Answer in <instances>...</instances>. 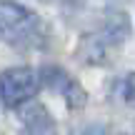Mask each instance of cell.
Listing matches in <instances>:
<instances>
[{
  "label": "cell",
  "instance_id": "1",
  "mask_svg": "<svg viewBox=\"0 0 135 135\" xmlns=\"http://www.w3.org/2000/svg\"><path fill=\"white\" fill-rule=\"evenodd\" d=\"M43 23L15 0H0V38L13 43L15 48H28L40 43Z\"/></svg>",
  "mask_w": 135,
  "mask_h": 135
},
{
  "label": "cell",
  "instance_id": "2",
  "mask_svg": "<svg viewBox=\"0 0 135 135\" xmlns=\"http://www.w3.org/2000/svg\"><path fill=\"white\" fill-rule=\"evenodd\" d=\"M38 88H40V75L28 65L8 68L0 73V100L8 108H18L33 100Z\"/></svg>",
  "mask_w": 135,
  "mask_h": 135
},
{
  "label": "cell",
  "instance_id": "3",
  "mask_svg": "<svg viewBox=\"0 0 135 135\" xmlns=\"http://www.w3.org/2000/svg\"><path fill=\"white\" fill-rule=\"evenodd\" d=\"M40 83H43L45 88H50L53 93L63 95L65 105L70 108V110L85 108L88 93L83 90V85L68 70H63V68H58V65H45V68H40Z\"/></svg>",
  "mask_w": 135,
  "mask_h": 135
},
{
  "label": "cell",
  "instance_id": "4",
  "mask_svg": "<svg viewBox=\"0 0 135 135\" xmlns=\"http://www.w3.org/2000/svg\"><path fill=\"white\" fill-rule=\"evenodd\" d=\"M98 35H100L110 48L113 45H120L123 40L130 35V18H128L123 10H108L103 23H100Z\"/></svg>",
  "mask_w": 135,
  "mask_h": 135
},
{
  "label": "cell",
  "instance_id": "5",
  "mask_svg": "<svg viewBox=\"0 0 135 135\" xmlns=\"http://www.w3.org/2000/svg\"><path fill=\"white\" fill-rule=\"evenodd\" d=\"M20 120H23V130L25 135H58L55 120L50 118V113L43 105H28L20 113Z\"/></svg>",
  "mask_w": 135,
  "mask_h": 135
},
{
  "label": "cell",
  "instance_id": "6",
  "mask_svg": "<svg viewBox=\"0 0 135 135\" xmlns=\"http://www.w3.org/2000/svg\"><path fill=\"white\" fill-rule=\"evenodd\" d=\"M110 45L100 38L98 33H90L80 40V48H78V55H80L85 63H105V53Z\"/></svg>",
  "mask_w": 135,
  "mask_h": 135
},
{
  "label": "cell",
  "instance_id": "7",
  "mask_svg": "<svg viewBox=\"0 0 135 135\" xmlns=\"http://www.w3.org/2000/svg\"><path fill=\"white\" fill-rule=\"evenodd\" d=\"M118 95L125 105L135 108V70H130L120 83H118Z\"/></svg>",
  "mask_w": 135,
  "mask_h": 135
},
{
  "label": "cell",
  "instance_id": "8",
  "mask_svg": "<svg viewBox=\"0 0 135 135\" xmlns=\"http://www.w3.org/2000/svg\"><path fill=\"white\" fill-rule=\"evenodd\" d=\"M80 135H108V130L103 125H85L80 130Z\"/></svg>",
  "mask_w": 135,
  "mask_h": 135
},
{
  "label": "cell",
  "instance_id": "9",
  "mask_svg": "<svg viewBox=\"0 0 135 135\" xmlns=\"http://www.w3.org/2000/svg\"><path fill=\"white\" fill-rule=\"evenodd\" d=\"M60 3H80V0H60Z\"/></svg>",
  "mask_w": 135,
  "mask_h": 135
}]
</instances>
